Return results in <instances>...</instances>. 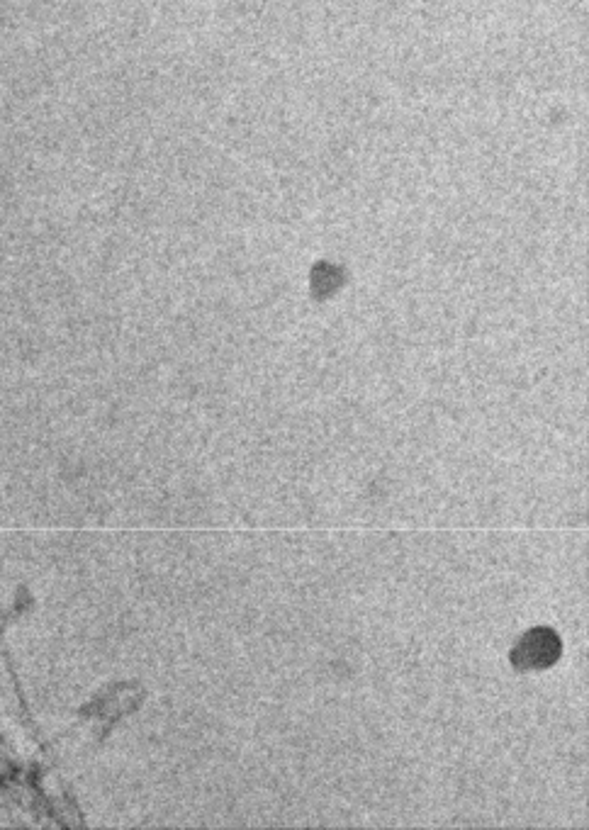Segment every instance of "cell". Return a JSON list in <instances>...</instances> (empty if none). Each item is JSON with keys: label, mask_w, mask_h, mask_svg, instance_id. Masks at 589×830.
<instances>
[{"label": "cell", "mask_w": 589, "mask_h": 830, "mask_svg": "<svg viewBox=\"0 0 589 830\" xmlns=\"http://www.w3.org/2000/svg\"><path fill=\"white\" fill-rule=\"evenodd\" d=\"M558 638L551 631H534L521 641L514 660L524 667H543L558 658Z\"/></svg>", "instance_id": "cell-1"}]
</instances>
